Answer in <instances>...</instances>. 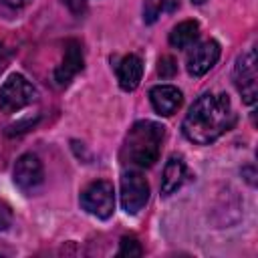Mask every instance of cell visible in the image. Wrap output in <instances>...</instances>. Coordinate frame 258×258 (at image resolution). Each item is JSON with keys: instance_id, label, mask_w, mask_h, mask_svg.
<instances>
[{"instance_id": "6da1fadb", "label": "cell", "mask_w": 258, "mask_h": 258, "mask_svg": "<svg viewBox=\"0 0 258 258\" xmlns=\"http://www.w3.org/2000/svg\"><path fill=\"white\" fill-rule=\"evenodd\" d=\"M236 121L232 103L224 93H204L200 95L183 117V135L198 145H210L232 129Z\"/></svg>"}, {"instance_id": "277c9868", "label": "cell", "mask_w": 258, "mask_h": 258, "mask_svg": "<svg viewBox=\"0 0 258 258\" xmlns=\"http://www.w3.org/2000/svg\"><path fill=\"white\" fill-rule=\"evenodd\" d=\"M81 208L99 220H107L115 210V189L111 181L97 179L89 183L81 194Z\"/></svg>"}, {"instance_id": "2e32d148", "label": "cell", "mask_w": 258, "mask_h": 258, "mask_svg": "<svg viewBox=\"0 0 258 258\" xmlns=\"http://www.w3.org/2000/svg\"><path fill=\"white\" fill-rule=\"evenodd\" d=\"M175 71H177V64H175V60H173L171 56H161V58H159L157 73H159L163 79L173 77V75H175Z\"/></svg>"}, {"instance_id": "7c38bea8", "label": "cell", "mask_w": 258, "mask_h": 258, "mask_svg": "<svg viewBox=\"0 0 258 258\" xmlns=\"http://www.w3.org/2000/svg\"><path fill=\"white\" fill-rule=\"evenodd\" d=\"M185 175H187V169H185V163L181 157L177 155H171L163 167V177H161V194L163 196H169L173 191H177L181 187V183L185 181Z\"/></svg>"}, {"instance_id": "e0dca14e", "label": "cell", "mask_w": 258, "mask_h": 258, "mask_svg": "<svg viewBox=\"0 0 258 258\" xmlns=\"http://www.w3.org/2000/svg\"><path fill=\"white\" fill-rule=\"evenodd\" d=\"M10 224H12V208L0 200V232L8 230Z\"/></svg>"}, {"instance_id": "30bf717a", "label": "cell", "mask_w": 258, "mask_h": 258, "mask_svg": "<svg viewBox=\"0 0 258 258\" xmlns=\"http://www.w3.org/2000/svg\"><path fill=\"white\" fill-rule=\"evenodd\" d=\"M149 101H151V107L155 109V113L169 117L179 109L183 97H181V91L173 85H157L149 91Z\"/></svg>"}, {"instance_id": "8fae6325", "label": "cell", "mask_w": 258, "mask_h": 258, "mask_svg": "<svg viewBox=\"0 0 258 258\" xmlns=\"http://www.w3.org/2000/svg\"><path fill=\"white\" fill-rule=\"evenodd\" d=\"M115 71H117L119 87L123 91H133L141 83V77H143V60L137 54H125L117 62Z\"/></svg>"}, {"instance_id": "9a60e30c", "label": "cell", "mask_w": 258, "mask_h": 258, "mask_svg": "<svg viewBox=\"0 0 258 258\" xmlns=\"http://www.w3.org/2000/svg\"><path fill=\"white\" fill-rule=\"evenodd\" d=\"M141 254H143V248L139 246V242L135 238H123L121 240L117 256H141Z\"/></svg>"}, {"instance_id": "ffe728a7", "label": "cell", "mask_w": 258, "mask_h": 258, "mask_svg": "<svg viewBox=\"0 0 258 258\" xmlns=\"http://www.w3.org/2000/svg\"><path fill=\"white\" fill-rule=\"evenodd\" d=\"M8 58H10V50H8V48H4V46L0 44V73L4 71V67H6Z\"/></svg>"}, {"instance_id": "3957f363", "label": "cell", "mask_w": 258, "mask_h": 258, "mask_svg": "<svg viewBox=\"0 0 258 258\" xmlns=\"http://www.w3.org/2000/svg\"><path fill=\"white\" fill-rule=\"evenodd\" d=\"M38 99L36 89L22 75H10L0 87V111L16 113Z\"/></svg>"}, {"instance_id": "44dd1931", "label": "cell", "mask_w": 258, "mask_h": 258, "mask_svg": "<svg viewBox=\"0 0 258 258\" xmlns=\"http://www.w3.org/2000/svg\"><path fill=\"white\" fill-rule=\"evenodd\" d=\"M0 2H4L6 6H12V8H16V6H22V2H24V0H0Z\"/></svg>"}, {"instance_id": "7a4b0ae2", "label": "cell", "mask_w": 258, "mask_h": 258, "mask_svg": "<svg viewBox=\"0 0 258 258\" xmlns=\"http://www.w3.org/2000/svg\"><path fill=\"white\" fill-rule=\"evenodd\" d=\"M165 127L155 121H137L123 139L119 159L129 167H151L161 153Z\"/></svg>"}, {"instance_id": "4fadbf2b", "label": "cell", "mask_w": 258, "mask_h": 258, "mask_svg": "<svg viewBox=\"0 0 258 258\" xmlns=\"http://www.w3.org/2000/svg\"><path fill=\"white\" fill-rule=\"evenodd\" d=\"M200 36V24L196 20H183L169 32V44L173 48H187Z\"/></svg>"}, {"instance_id": "7402d4cb", "label": "cell", "mask_w": 258, "mask_h": 258, "mask_svg": "<svg viewBox=\"0 0 258 258\" xmlns=\"http://www.w3.org/2000/svg\"><path fill=\"white\" fill-rule=\"evenodd\" d=\"M191 2H194V4H204L206 0H191Z\"/></svg>"}, {"instance_id": "52a82bcc", "label": "cell", "mask_w": 258, "mask_h": 258, "mask_svg": "<svg viewBox=\"0 0 258 258\" xmlns=\"http://www.w3.org/2000/svg\"><path fill=\"white\" fill-rule=\"evenodd\" d=\"M12 177H14V183L22 191H26V194L36 191L42 185V181H44V169H42L40 159L34 153L20 155L16 159V163H14Z\"/></svg>"}, {"instance_id": "5bb4252c", "label": "cell", "mask_w": 258, "mask_h": 258, "mask_svg": "<svg viewBox=\"0 0 258 258\" xmlns=\"http://www.w3.org/2000/svg\"><path fill=\"white\" fill-rule=\"evenodd\" d=\"M177 6H179V0H145L143 20H145V24H153L161 14L173 12Z\"/></svg>"}, {"instance_id": "9c48e42d", "label": "cell", "mask_w": 258, "mask_h": 258, "mask_svg": "<svg viewBox=\"0 0 258 258\" xmlns=\"http://www.w3.org/2000/svg\"><path fill=\"white\" fill-rule=\"evenodd\" d=\"M83 67H85V58H83L81 42L79 40H73V38L67 40L64 42L62 60H60V64L54 71V83L58 87H67L73 81V77L83 71Z\"/></svg>"}, {"instance_id": "8992f818", "label": "cell", "mask_w": 258, "mask_h": 258, "mask_svg": "<svg viewBox=\"0 0 258 258\" xmlns=\"http://www.w3.org/2000/svg\"><path fill=\"white\" fill-rule=\"evenodd\" d=\"M149 200V183L145 181V177L135 171L129 169L121 175V206L127 214H137L145 208Z\"/></svg>"}, {"instance_id": "ac0fdd59", "label": "cell", "mask_w": 258, "mask_h": 258, "mask_svg": "<svg viewBox=\"0 0 258 258\" xmlns=\"http://www.w3.org/2000/svg\"><path fill=\"white\" fill-rule=\"evenodd\" d=\"M36 123V119H26V121H18V123H14V125H10L8 127V135H16V133H24V131H28V129H32V125Z\"/></svg>"}, {"instance_id": "ba28073f", "label": "cell", "mask_w": 258, "mask_h": 258, "mask_svg": "<svg viewBox=\"0 0 258 258\" xmlns=\"http://www.w3.org/2000/svg\"><path fill=\"white\" fill-rule=\"evenodd\" d=\"M218 58H220V44L214 38H208L191 46L185 58V69L191 77H202L218 62Z\"/></svg>"}, {"instance_id": "d6986e66", "label": "cell", "mask_w": 258, "mask_h": 258, "mask_svg": "<svg viewBox=\"0 0 258 258\" xmlns=\"http://www.w3.org/2000/svg\"><path fill=\"white\" fill-rule=\"evenodd\" d=\"M64 4L73 14H83L87 10V0H64Z\"/></svg>"}, {"instance_id": "5b68a950", "label": "cell", "mask_w": 258, "mask_h": 258, "mask_svg": "<svg viewBox=\"0 0 258 258\" xmlns=\"http://www.w3.org/2000/svg\"><path fill=\"white\" fill-rule=\"evenodd\" d=\"M258 73H256V50L248 48L234 64V85L246 105H254L258 97Z\"/></svg>"}]
</instances>
